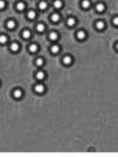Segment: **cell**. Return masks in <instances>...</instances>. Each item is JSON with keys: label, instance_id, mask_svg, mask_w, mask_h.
<instances>
[{"label": "cell", "instance_id": "9c48e42d", "mask_svg": "<svg viewBox=\"0 0 118 157\" xmlns=\"http://www.w3.org/2000/svg\"><path fill=\"white\" fill-rule=\"evenodd\" d=\"M49 38L51 39V40H57L58 38H59V36H58V32H51L50 33V36H49Z\"/></svg>", "mask_w": 118, "mask_h": 157}, {"label": "cell", "instance_id": "9a60e30c", "mask_svg": "<svg viewBox=\"0 0 118 157\" xmlns=\"http://www.w3.org/2000/svg\"><path fill=\"white\" fill-rule=\"evenodd\" d=\"M74 25H76V19H74V18H69V19H67V26L72 27V26H74Z\"/></svg>", "mask_w": 118, "mask_h": 157}, {"label": "cell", "instance_id": "7a4b0ae2", "mask_svg": "<svg viewBox=\"0 0 118 157\" xmlns=\"http://www.w3.org/2000/svg\"><path fill=\"white\" fill-rule=\"evenodd\" d=\"M34 91L37 93H43L45 91V86L43 84H37V85H34Z\"/></svg>", "mask_w": 118, "mask_h": 157}, {"label": "cell", "instance_id": "2e32d148", "mask_svg": "<svg viewBox=\"0 0 118 157\" xmlns=\"http://www.w3.org/2000/svg\"><path fill=\"white\" fill-rule=\"evenodd\" d=\"M30 37H31V32L28 30H24L23 31V38L24 39H28Z\"/></svg>", "mask_w": 118, "mask_h": 157}, {"label": "cell", "instance_id": "8992f818", "mask_svg": "<svg viewBox=\"0 0 118 157\" xmlns=\"http://www.w3.org/2000/svg\"><path fill=\"white\" fill-rule=\"evenodd\" d=\"M96 10H97V12H104L105 11V5L103 3H98L97 6H96Z\"/></svg>", "mask_w": 118, "mask_h": 157}, {"label": "cell", "instance_id": "30bf717a", "mask_svg": "<svg viewBox=\"0 0 118 157\" xmlns=\"http://www.w3.org/2000/svg\"><path fill=\"white\" fill-rule=\"evenodd\" d=\"M59 19H60V16H59L58 13H53V14L51 16V20H52L53 23H57V21H59Z\"/></svg>", "mask_w": 118, "mask_h": 157}, {"label": "cell", "instance_id": "4fadbf2b", "mask_svg": "<svg viewBox=\"0 0 118 157\" xmlns=\"http://www.w3.org/2000/svg\"><path fill=\"white\" fill-rule=\"evenodd\" d=\"M59 50H60V48H59V46H58V45H56V44L51 46V52H52L53 54H57V53L59 52Z\"/></svg>", "mask_w": 118, "mask_h": 157}, {"label": "cell", "instance_id": "cb8c5ba5", "mask_svg": "<svg viewBox=\"0 0 118 157\" xmlns=\"http://www.w3.org/2000/svg\"><path fill=\"white\" fill-rule=\"evenodd\" d=\"M5 1H4V0H0V10H3L4 7H5Z\"/></svg>", "mask_w": 118, "mask_h": 157}, {"label": "cell", "instance_id": "ac0fdd59", "mask_svg": "<svg viewBox=\"0 0 118 157\" xmlns=\"http://www.w3.org/2000/svg\"><path fill=\"white\" fill-rule=\"evenodd\" d=\"M53 5H54L56 8H60V7L63 6V1H61V0H56Z\"/></svg>", "mask_w": 118, "mask_h": 157}, {"label": "cell", "instance_id": "8fae6325", "mask_svg": "<svg viewBox=\"0 0 118 157\" xmlns=\"http://www.w3.org/2000/svg\"><path fill=\"white\" fill-rule=\"evenodd\" d=\"M11 51H13V52L19 51V44L18 43H12L11 44Z\"/></svg>", "mask_w": 118, "mask_h": 157}, {"label": "cell", "instance_id": "e0dca14e", "mask_svg": "<svg viewBox=\"0 0 118 157\" xmlns=\"http://www.w3.org/2000/svg\"><path fill=\"white\" fill-rule=\"evenodd\" d=\"M16 7H17L18 11H23V10L25 8V4H24L23 1H20V3H18V4L16 5Z\"/></svg>", "mask_w": 118, "mask_h": 157}, {"label": "cell", "instance_id": "3957f363", "mask_svg": "<svg viewBox=\"0 0 118 157\" xmlns=\"http://www.w3.org/2000/svg\"><path fill=\"white\" fill-rule=\"evenodd\" d=\"M96 28H97L98 31L104 30V28H105V23H104L103 20H98V21H96Z\"/></svg>", "mask_w": 118, "mask_h": 157}, {"label": "cell", "instance_id": "52a82bcc", "mask_svg": "<svg viewBox=\"0 0 118 157\" xmlns=\"http://www.w3.org/2000/svg\"><path fill=\"white\" fill-rule=\"evenodd\" d=\"M63 63H64L65 65H70V64L72 63V57H70V56H65V57L63 58Z\"/></svg>", "mask_w": 118, "mask_h": 157}, {"label": "cell", "instance_id": "7402d4cb", "mask_svg": "<svg viewBox=\"0 0 118 157\" xmlns=\"http://www.w3.org/2000/svg\"><path fill=\"white\" fill-rule=\"evenodd\" d=\"M36 16H37V14H36V12H34V11H30V12L27 13L28 19H34V18H36Z\"/></svg>", "mask_w": 118, "mask_h": 157}, {"label": "cell", "instance_id": "44dd1931", "mask_svg": "<svg viewBox=\"0 0 118 157\" xmlns=\"http://www.w3.org/2000/svg\"><path fill=\"white\" fill-rule=\"evenodd\" d=\"M5 43H7V37L5 34H1L0 36V44H5Z\"/></svg>", "mask_w": 118, "mask_h": 157}, {"label": "cell", "instance_id": "7c38bea8", "mask_svg": "<svg viewBox=\"0 0 118 157\" xmlns=\"http://www.w3.org/2000/svg\"><path fill=\"white\" fill-rule=\"evenodd\" d=\"M38 51V45L37 44H31L30 45V52L31 53H36Z\"/></svg>", "mask_w": 118, "mask_h": 157}, {"label": "cell", "instance_id": "6da1fadb", "mask_svg": "<svg viewBox=\"0 0 118 157\" xmlns=\"http://www.w3.org/2000/svg\"><path fill=\"white\" fill-rule=\"evenodd\" d=\"M76 36H77V39H79V40H84V39L86 38V32L83 31V30H79V31L76 33Z\"/></svg>", "mask_w": 118, "mask_h": 157}, {"label": "cell", "instance_id": "d4e9b609", "mask_svg": "<svg viewBox=\"0 0 118 157\" xmlns=\"http://www.w3.org/2000/svg\"><path fill=\"white\" fill-rule=\"evenodd\" d=\"M113 24H114L116 26L118 25V18H114V19H113Z\"/></svg>", "mask_w": 118, "mask_h": 157}, {"label": "cell", "instance_id": "277c9868", "mask_svg": "<svg viewBox=\"0 0 118 157\" xmlns=\"http://www.w3.org/2000/svg\"><path fill=\"white\" fill-rule=\"evenodd\" d=\"M13 97L17 98V99L21 98V97H23V91H21L20 89H16V90L13 91Z\"/></svg>", "mask_w": 118, "mask_h": 157}, {"label": "cell", "instance_id": "ba28073f", "mask_svg": "<svg viewBox=\"0 0 118 157\" xmlns=\"http://www.w3.org/2000/svg\"><path fill=\"white\" fill-rule=\"evenodd\" d=\"M16 25H17V24H16V21H14V20H8V21H7V24H6V26H7L10 30H13V28L16 27Z\"/></svg>", "mask_w": 118, "mask_h": 157}, {"label": "cell", "instance_id": "603a6c76", "mask_svg": "<svg viewBox=\"0 0 118 157\" xmlns=\"http://www.w3.org/2000/svg\"><path fill=\"white\" fill-rule=\"evenodd\" d=\"M36 65H37V66H43V65H44V59H43V58H38V59L36 60Z\"/></svg>", "mask_w": 118, "mask_h": 157}, {"label": "cell", "instance_id": "5bb4252c", "mask_svg": "<svg viewBox=\"0 0 118 157\" xmlns=\"http://www.w3.org/2000/svg\"><path fill=\"white\" fill-rule=\"evenodd\" d=\"M90 5H91V3L89 1V0H83V1H81V7L83 8H89Z\"/></svg>", "mask_w": 118, "mask_h": 157}, {"label": "cell", "instance_id": "ffe728a7", "mask_svg": "<svg viewBox=\"0 0 118 157\" xmlns=\"http://www.w3.org/2000/svg\"><path fill=\"white\" fill-rule=\"evenodd\" d=\"M46 7H47V3L46 1H40L39 3V8L40 10H46Z\"/></svg>", "mask_w": 118, "mask_h": 157}, {"label": "cell", "instance_id": "5b68a950", "mask_svg": "<svg viewBox=\"0 0 118 157\" xmlns=\"http://www.w3.org/2000/svg\"><path fill=\"white\" fill-rule=\"evenodd\" d=\"M36 77H37L38 81H43L44 78H45V72H44V71H38V72L36 73Z\"/></svg>", "mask_w": 118, "mask_h": 157}, {"label": "cell", "instance_id": "d6986e66", "mask_svg": "<svg viewBox=\"0 0 118 157\" xmlns=\"http://www.w3.org/2000/svg\"><path fill=\"white\" fill-rule=\"evenodd\" d=\"M37 31L38 32H44L45 31V25L44 24H38L37 25Z\"/></svg>", "mask_w": 118, "mask_h": 157}]
</instances>
